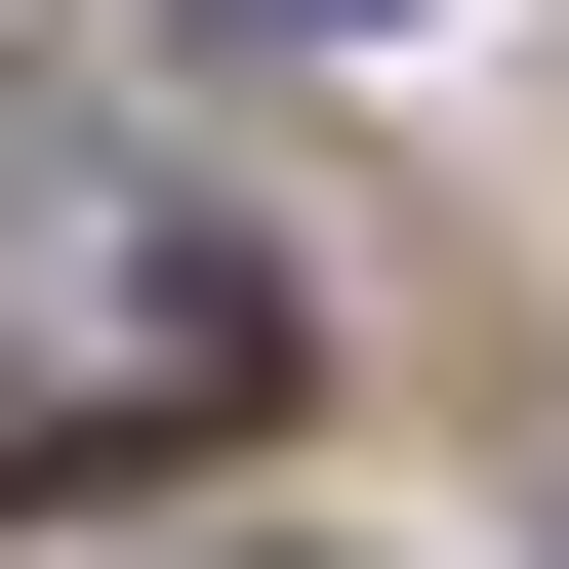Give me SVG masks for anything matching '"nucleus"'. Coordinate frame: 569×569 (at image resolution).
I'll list each match as a JSON object with an SVG mask.
<instances>
[{
	"instance_id": "obj_1",
	"label": "nucleus",
	"mask_w": 569,
	"mask_h": 569,
	"mask_svg": "<svg viewBox=\"0 0 569 569\" xmlns=\"http://www.w3.org/2000/svg\"><path fill=\"white\" fill-rule=\"evenodd\" d=\"M284 407V244L122 122H0V488H122V448H244Z\"/></svg>"
},
{
	"instance_id": "obj_2",
	"label": "nucleus",
	"mask_w": 569,
	"mask_h": 569,
	"mask_svg": "<svg viewBox=\"0 0 569 569\" xmlns=\"http://www.w3.org/2000/svg\"><path fill=\"white\" fill-rule=\"evenodd\" d=\"M244 41H407V0H244Z\"/></svg>"
}]
</instances>
